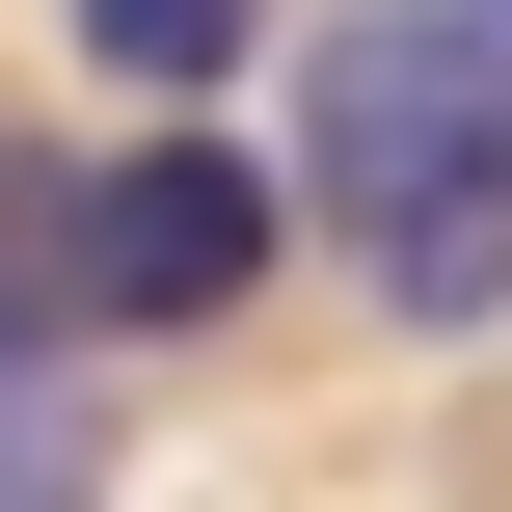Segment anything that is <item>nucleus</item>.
Masks as SVG:
<instances>
[{"instance_id":"nucleus-5","label":"nucleus","mask_w":512,"mask_h":512,"mask_svg":"<svg viewBox=\"0 0 512 512\" xmlns=\"http://www.w3.org/2000/svg\"><path fill=\"white\" fill-rule=\"evenodd\" d=\"M459 27H486V54H512V0H459Z\"/></svg>"},{"instance_id":"nucleus-1","label":"nucleus","mask_w":512,"mask_h":512,"mask_svg":"<svg viewBox=\"0 0 512 512\" xmlns=\"http://www.w3.org/2000/svg\"><path fill=\"white\" fill-rule=\"evenodd\" d=\"M297 216L378 270V324H512V54L459 0H351L297 81Z\"/></svg>"},{"instance_id":"nucleus-2","label":"nucleus","mask_w":512,"mask_h":512,"mask_svg":"<svg viewBox=\"0 0 512 512\" xmlns=\"http://www.w3.org/2000/svg\"><path fill=\"white\" fill-rule=\"evenodd\" d=\"M270 243H297V189L243 162V135H135V162H81L54 189V324H243L270 297Z\"/></svg>"},{"instance_id":"nucleus-4","label":"nucleus","mask_w":512,"mask_h":512,"mask_svg":"<svg viewBox=\"0 0 512 512\" xmlns=\"http://www.w3.org/2000/svg\"><path fill=\"white\" fill-rule=\"evenodd\" d=\"M54 351V189H0V378Z\"/></svg>"},{"instance_id":"nucleus-3","label":"nucleus","mask_w":512,"mask_h":512,"mask_svg":"<svg viewBox=\"0 0 512 512\" xmlns=\"http://www.w3.org/2000/svg\"><path fill=\"white\" fill-rule=\"evenodd\" d=\"M54 27H81L108 81H162V108H216V81L270 54V0H54Z\"/></svg>"}]
</instances>
